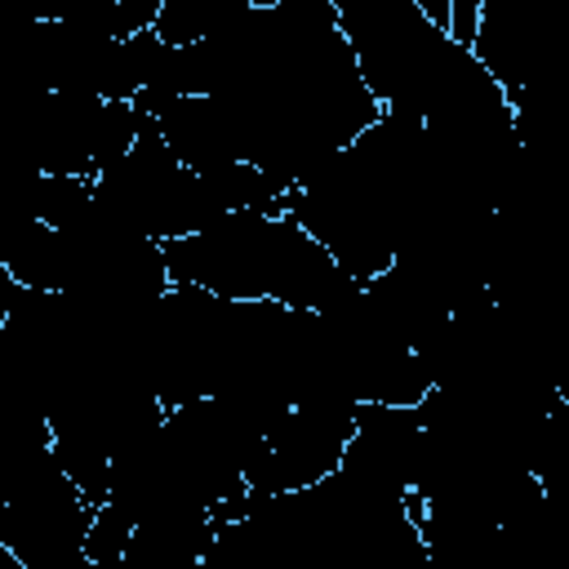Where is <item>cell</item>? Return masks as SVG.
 <instances>
[{
  "instance_id": "1",
  "label": "cell",
  "mask_w": 569,
  "mask_h": 569,
  "mask_svg": "<svg viewBox=\"0 0 569 569\" xmlns=\"http://www.w3.org/2000/svg\"><path fill=\"white\" fill-rule=\"evenodd\" d=\"M160 249L169 284L222 302H276L320 316L360 289L289 213H222Z\"/></svg>"
}]
</instances>
